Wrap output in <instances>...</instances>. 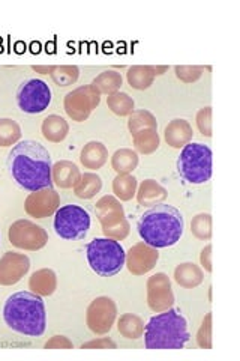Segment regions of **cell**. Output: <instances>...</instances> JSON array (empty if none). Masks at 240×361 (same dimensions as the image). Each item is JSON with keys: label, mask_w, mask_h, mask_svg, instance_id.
Wrapping results in <instances>:
<instances>
[{"label": "cell", "mask_w": 240, "mask_h": 361, "mask_svg": "<svg viewBox=\"0 0 240 361\" xmlns=\"http://www.w3.org/2000/svg\"><path fill=\"white\" fill-rule=\"evenodd\" d=\"M51 155L35 140H21L8 155V169L15 183L27 191L53 187Z\"/></svg>", "instance_id": "1"}, {"label": "cell", "mask_w": 240, "mask_h": 361, "mask_svg": "<svg viewBox=\"0 0 240 361\" xmlns=\"http://www.w3.org/2000/svg\"><path fill=\"white\" fill-rule=\"evenodd\" d=\"M196 121H197V127L200 130V133L203 135H206V137H212V107H204V109H200L197 116H196Z\"/></svg>", "instance_id": "38"}, {"label": "cell", "mask_w": 240, "mask_h": 361, "mask_svg": "<svg viewBox=\"0 0 240 361\" xmlns=\"http://www.w3.org/2000/svg\"><path fill=\"white\" fill-rule=\"evenodd\" d=\"M159 261L158 248L146 244L144 241L134 244L125 257V265L132 276H144L156 267Z\"/></svg>", "instance_id": "15"}, {"label": "cell", "mask_w": 240, "mask_h": 361, "mask_svg": "<svg viewBox=\"0 0 240 361\" xmlns=\"http://www.w3.org/2000/svg\"><path fill=\"white\" fill-rule=\"evenodd\" d=\"M118 345L110 337H99L82 345V349H116Z\"/></svg>", "instance_id": "40"}, {"label": "cell", "mask_w": 240, "mask_h": 361, "mask_svg": "<svg viewBox=\"0 0 240 361\" xmlns=\"http://www.w3.org/2000/svg\"><path fill=\"white\" fill-rule=\"evenodd\" d=\"M101 103V94L94 85L78 86L63 99L66 115L75 122H84Z\"/></svg>", "instance_id": "10"}, {"label": "cell", "mask_w": 240, "mask_h": 361, "mask_svg": "<svg viewBox=\"0 0 240 361\" xmlns=\"http://www.w3.org/2000/svg\"><path fill=\"white\" fill-rule=\"evenodd\" d=\"M29 289L39 297H50L57 289V276L53 269L42 268L29 279Z\"/></svg>", "instance_id": "21"}, {"label": "cell", "mask_w": 240, "mask_h": 361, "mask_svg": "<svg viewBox=\"0 0 240 361\" xmlns=\"http://www.w3.org/2000/svg\"><path fill=\"white\" fill-rule=\"evenodd\" d=\"M30 269V259L25 253L6 252L0 257V285L13 286Z\"/></svg>", "instance_id": "16"}, {"label": "cell", "mask_w": 240, "mask_h": 361, "mask_svg": "<svg viewBox=\"0 0 240 361\" xmlns=\"http://www.w3.org/2000/svg\"><path fill=\"white\" fill-rule=\"evenodd\" d=\"M132 139H134V146L137 152H140L143 155L153 154L155 151H158L159 145H161L158 130L155 128H149V130L137 133L135 135H132Z\"/></svg>", "instance_id": "28"}, {"label": "cell", "mask_w": 240, "mask_h": 361, "mask_svg": "<svg viewBox=\"0 0 240 361\" xmlns=\"http://www.w3.org/2000/svg\"><path fill=\"white\" fill-rule=\"evenodd\" d=\"M9 243L21 250L38 252L49 243V233L42 226L30 220H17L9 226Z\"/></svg>", "instance_id": "11"}, {"label": "cell", "mask_w": 240, "mask_h": 361, "mask_svg": "<svg viewBox=\"0 0 240 361\" xmlns=\"http://www.w3.org/2000/svg\"><path fill=\"white\" fill-rule=\"evenodd\" d=\"M200 264L204 268V271H208V273H212V244L206 245L201 253H200Z\"/></svg>", "instance_id": "41"}, {"label": "cell", "mask_w": 240, "mask_h": 361, "mask_svg": "<svg viewBox=\"0 0 240 361\" xmlns=\"http://www.w3.org/2000/svg\"><path fill=\"white\" fill-rule=\"evenodd\" d=\"M118 318V306L110 297H98L89 304L86 324L94 334L102 336L111 331Z\"/></svg>", "instance_id": "12"}, {"label": "cell", "mask_w": 240, "mask_h": 361, "mask_svg": "<svg viewBox=\"0 0 240 361\" xmlns=\"http://www.w3.org/2000/svg\"><path fill=\"white\" fill-rule=\"evenodd\" d=\"M118 330L125 338L135 341V338H140L143 336L144 322L140 316H137L134 313H125L118 321Z\"/></svg>", "instance_id": "27"}, {"label": "cell", "mask_w": 240, "mask_h": 361, "mask_svg": "<svg viewBox=\"0 0 240 361\" xmlns=\"http://www.w3.org/2000/svg\"><path fill=\"white\" fill-rule=\"evenodd\" d=\"M194 130L187 119H173L164 130L165 142L175 149L184 148L192 140Z\"/></svg>", "instance_id": "18"}, {"label": "cell", "mask_w": 240, "mask_h": 361, "mask_svg": "<svg viewBox=\"0 0 240 361\" xmlns=\"http://www.w3.org/2000/svg\"><path fill=\"white\" fill-rule=\"evenodd\" d=\"M50 75L57 86L66 87L77 83L80 77V68L77 65H54V70Z\"/></svg>", "instance_id": "34"}, {"label": "cell", "mask_w": 240, "mask_h": 361, "mask_svg": "<svg viewBox=\"0 0 240 361\" xmlns=\"http://www.w3.org/2000/svg\"><path fill=\"white\" fill-rule=\"evenodd\" d=\"M41 133L45 140L51 143H61L66 139L68 133H70V126L68 122L59 115H50L42 121Z\"/></svg>", "instance_id": "23"}, {"label": "cell", "mask_w": 240, "mask_h": 361, "mask_svg": "<svg viewBox=\"0 0 240 361\" xmlns=\"http://www.w3.org/2000/svg\"><path fill=\"white\" fill-rule=\"evenodd\" d=\"M59 208L61 196L53 187L32 191L25 202V211L29 217L33 219L51 217Z\"/></svg>", "instance_id": "14"}, {"label": "cell", "mask_w": 240, "mask_h": 361, "mask_svg": "<svg viewBox=\"0 0 240 361\" xmlns=\"http://www.w3.org/2000/svg\"><path fill=\"white\" fill-rule=\"evenodd\" d=\"M176 77L180 82L184 83H196L200 80L203 75V68L201 66H191V65H176L175 66Z\"/></svg>", "instance_id": "36"}, {"label": "cell", "mask_w": 240, "mask_h": 361, "mask_svg": "<svg viewBox=\"0 0 240 361\" xmlns=\"http://www.w3.org/2000/svg\"><path fill=\"white\" fill-rule=\"evenodd\" d=\"M139 166V152L122 148L118 149L111 157V167L118 175H131Z\"/></svg>", "instance_id": "24"}, {"label": "cell", "mask_w": 240, "mask_h": 361, "mask_svg": "<svg viewBox=\"0 0 240 361\" xmlns=\"http://www.w3.org/2000/svg\"><path fill=\"white\" fill-rule=\"evenodd\" d=\"M45 349H74V343L65 336H53L50 341L44 345Z\"/></svg>", "instance_id": "39"}, {"label": "cell", "mask_w": 240, "mask_h": 361, "mask_svg": "<svg viewBox=\"0 0 240 361\" xmlns=\"http://www.w3.org/2000/svg\"><path fill=\"white\" fill-rule=\"evenodd\" d=\"M107 106L108 109L120 118L131 116L135 110V103L132 97H130L127 92H114L107 97Z\"/></svg>", "instance_id": "31"}, {"label": "cell", "mask_w": 240, "mask_h": 361, "mask_svg": "<svg viewBox=\"0 0 240 361\" xmlns=\"http://www.w3.org/2000/svg\"><path fill=\"white\" fill-rule=\"evenodd\" d=\"M108 160V149L102 142L92 140L83 146L82 152H80V161L90 171H98L104 166Z\"/></svg>", "instance_id": "20"}, {"label": "cell", "mask_w": 240, "mask_h": 361, "mask_svg": "<svg viewBox=\"0 0 240 361\" xmlns=\"http://www.w3.org/2000/svg\"><path fill=\"white\" fill-rule=\"evenodd\" d=\"M90 229V214L78 205L61 207L54 214V231L66 241L86 238Z\"/></svg>", "instance_id": "8"}, {"label": "cell", "mask_w": 240, "mask_h": 361, "mask_svg": "<svg viewBox=\"0 0 240 361\" xmlns=\"http://www.w3.org/2000/svg\"><path fill=\"white\" fill-rule=\"evenodd\" d=\"M17 106L29 115H38L51 103V89L41 78H27L17 89Z\"/></svg>", "instance_id": "9"}, {"label": "cell", "mask_w": 240, "mask_h": 361, "mask_svg": "<svg viewBox=\"0 0 240 361\" xmlns=\"http://www.w3.org/2000/svg\"><path fill=\"white\" fill-rule=\"evenodd\" d=\"M137 179L132 175H118L113 179V193L120 202H128L137 195Z\"/></svg>", "instance_id": "30"}, {"label": "cell", "mask_w": 240, "mask_h": 361, "mask_svg": "<svg viewBox=\"0 0 240 361\" xmlns=\"http://www.w3.org/2000/svg\"><path fill=\"white\" fill-rule=\"evenodd\" d=\"M101 188H102L101 176L94 172H86V173H82V178H80L77 185L74 187V193L78 199L89 200L95 197L101 191Z\"/></svg>", "instance_id": "26"}, {"label": "cell", "mask_w": 240, "mask_h": 361, "mask_svg": "<svg viewBox=\"0 0 240 361\" xmlns=\"http://www.w3.org/2000/svg\"><path fill=\"white\" fill-rule=\"evenodd\" d=\"M191 233L200 241L212 238V216L210 214H197L191 221Z\"/></svg>", "instance_id": "35"}, {"label": "cell", "mask_w": 240, "mask_h": 361, "mask_svg": "<svg viewBox=\"0 0 240 361\" xmlns=\"http://www.w3.org/2000/svg\"><path fill=\"white\" fill-rule=\"evenodd\" d=\"M177 172L189 184L208 183L212 178V149L208 145L189 142L177 158Z\"/></svg>", "instance_id": "6"}, {"label": "cell", "mask_w": 240, "mask_h": 361, "mask_svg": "<svg viewBox=\"0 0 240 361\" xmlns=\"http://www.w3.org/2000/svg\"><path fill=\"white\" fill-rule=\"evenodd\" d=\"M95 214L107 238L122 241L130 235V223L125 209L116 196L101 197L95 205Z\"/></svg>", "instance_id": "7"}, {"label": "cell", "mask_w": 240, "mask_h": 361, "mask_svg": "<svg viewBox=\"0 0 240 361\" xmlns=\"http://www.w3.org/2000/svg\"><path fill=\"white\" fill-rule=\"evenodd\" d=\"M128 128L130 133L132 135H135L137 133H140L143 130H149V128H155L158 130V122L156 118L153 116V113H151L146 109L141 110H134V113L131 116H128Z\"/></svg>", "instance_id": "32"}, {"label": "cell", "mask_w": 240, "mask_h": 361, "mask_svg": "<svg viewBox=\"0 0 240 361\" xmlns=\"http://www.w3.org/2000/svg\"><path fill=\"white\" fill-rule=\"evenodd\" d=\"M32 70L37 71L39 74H51L54 70V65L50 66H41V65H32Z\"/></svg>", "instance_id": "42"}, {"label": "cell", "mask_w": 240, "mask_h": 361, "mask_svg": "<svg viewBox=\"0 0 240 361\" xmlns=\"http://www.w3.org/2000/svg\"><path fill=\"white\" fill-rule=\"evenodd\" d=\"M147 306L152 312L159 313L175 306V293L171 280L165 273H156L147 279Z\"/></svg>", "instance_id": "13"}, {"label": "cell", "mask_w": 240, "mask_h": 361, "mask_svg": "<svg viewBox=\"0 0 240 361\" xmlns=\"http://www.w3.org/2000/svg\"><path fill=\"white\" fill-rule=\"evenodd\" d=\"M155 70L152 65H134L127 73V80L137 90L149 89L155 82Z\"/></svg>", "instance_id": "25"}, {"label": "cell", "mask_w": 240, "mask_h": 361, "mask_svg": "<svg viewBox=\"0 0 240 361\" xmlns=\"http://www.w3.org/2000/svg\"><path fill=\"white\" fill-rule=\"evenodd\" d=\"M168 193L167 190L155 179H144L137 188V202L141 207H155L158 203H164Z\"/></svg>", "instance_id": "19"}, {"label": "cell", "mask_w": 240, "mask_h": 361, "mask_svg": "<svg viewBox=\"0 0 240 361\" xmlns=\"http://www.w3.org/2000/svg\"><path fill=\"white\" fill-rule=\"evenodd\" d=\"M86 256L89 267L101 277H113L119 274L125 267L123 247L119 241L111 238H95L87 244Z\"/></svg>", "instance_id": "5"}, {"label": "cell", "mask_w": 240, "mask_h": 361, "mask_svg": "<svg viewBox=\"0 0 240 361\" xmlns=\"http://www.w3.org/2000/svg\"><path fill=\"white\" fill-rule=\"evenodd\" d=\"M197 343L203 349H212V313L206 314L197 333Z\"/></svg>", "instance_id": "37"}, {"label": "cell", "mask_w": 240, "mask_h": 361, "mask_svg": "<svg viewBox=\"0 0 240 361\" xmlns=\"http://www.w3.org/2000/svg\"><path fill=\"white\" fill-rule=\"evenodd\" d=\"M82 178V172L77 164L68 160H61L51 167V179L53 184H56L62 190H70L77 185V183Z\"/></svg>", "instance_id": "17"}, {"label": "cell", "mask_w": 240, "mask_h": 361, "mask_svg": "<svg viewBox=\"0 0 240 361\" xmlns=\"http://www.w3.org/2000/svg\"><path fill=\"white\" fill-rule=\"evenodd\" d=\"M92 85L99 90L101 95H111L114 92H119L123 85V78L120 73L114 70H107L104 73H101L98 77H95Z\"/></svg>", "instance_id": "29"}, {"label": "cell", "mask_w": 240, "mask_h": 361, "mask_svg": "<svg viewBox=\"0 0 240 361\" xmlns=\"http://www.w3.org/2000/svg\"><path fill=\"white\" fill-rule=\"evenodd\" d=\"M21 139V127L18 122L9 118L0 119V146L8 148V146H14Z\"/></svg>", "instance_id": "33"}, {"label": "cell", "mask_w": 240, "mask_h": 361, "mask_svg": "<svg viewBox=\"0 0 240 361\" xmlns=\"http://www.w3.org/2000/svg\"><path fill=\"white\" fill-rule=\"evenodd\" d=\"M204 280V273L203 269L192 264V262H185L176 267L175 269V281L185 289H194L203 283Z\"/></svg>", "instance_id": "22"}, {"label": "cell", "mask_w": 240, "mask_h": 361, "mask_svg": "<svg viewBox=\"0 0 240 361\" xmlns=\"http://www.w3.org/2000/svg\"><path fill=\"white\" fill-rule=\"evenodd\" d=\"M185 229L182 212L173 205L158 203L147 209L137 223L141 240L155 248H167L180 241Z\"/></svg>", "instance_id": "2"}, {"label": "cell", "mask_w": 240, "mask_h": 361, "mask_svg": "<svg viewBox=\"0 0 240 361\" xmlns=\"http://www.w3.org/2000/svg\"><path fill=\"white\" fill-rule=\"evenodd\" d=\"M143 334L147 349H182L191 337L187 318L173 307L152 316Z\"/></svg>", "instance_id": "4"}, {"label": "cell", "mask_w": 240, "mask_h": 361, "mask_svg": "<svg viewBox=\"0 0 240 361\" xmlns=\"http://www.w3.org/2000/svg\"><path fill=\"white\" fill-rule=\"evenodd\" d=\"M4 321L11 330L30 337H39L47 329V312L42 297L32 290L15 292L4 306Z\"/></svg>", "instance_id": "3"}]
</instances>
